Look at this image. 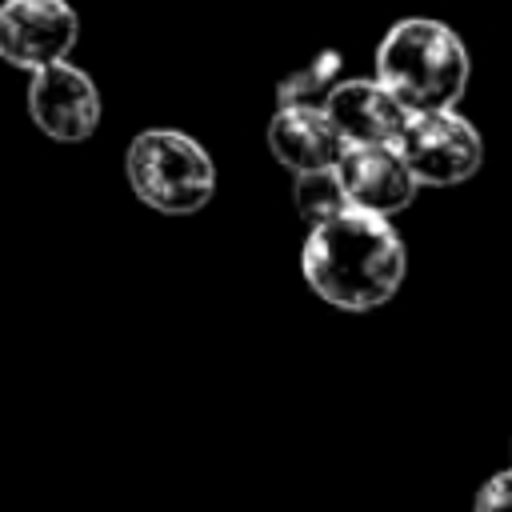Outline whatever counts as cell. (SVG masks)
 Instances as JSON below:
<instances>
[{"label": "cell", "instance_id": "cell-1", "mask_svg": "<svg viewBox=\"0 0 512 512\" xmlns=\"http://www.w3.org/2000/svg\"><path fill=\"white\" fill-rule=\"evenodd\" d=\"M300 272L324 304L340 312H372L400 292L408 252L388 216L348 208L308 228Z\"/></svg>", "mask_w": 512, "mask_h": 512}, {"label": "cell", "instance_id": "cell-2", "mask_svg": "<svg viewBox=\"0 0 512 512\" xmlns=\"http://www.w3.org/2000/svg\"><path fill=\"white\" fill-rule=\"evenodd\" d=\"M468 48L444 20H396L376 44V80H384L408 112L456 108L468 88Z\"/></svg>", "mask_w": 512, "mask_h": 512}, {"label": "cell", "instance_id": "cell-3", "mask_svg": "<svg viewBox=\"0 0 512 512\" xmlns=\"http://www.w3.org/2000/svg\"><path fill=\"white\" fill-rule=\"evenodd\" d=\"M128 188L156 212H200L216 192V164L200 140L180 128H144L124 152Z\"/></svg>", "mask_w": 512, "mask_h": 512}, {"label": "cell", "instance_id": "cell-4", "mask_svg": "<svg viewBox=\"0 0 512 512\" xmlns=\"http://www.w3.org/2000/svg\"><path fill=\"white\" fill-rule=\"evenodd\" d=\"M400 152L412 164L416 180L420 184H432V188L464 184L484 164L480 128H472V120L460 116L456 108H444V112H412V120H408V128L400 136Z\"/></svg>", "mask_w": 512, "mask_h": 512}, {"label": "cell", "instance_id": "cell-5", "mask_svg": "<svg viewBox=\"0 0 512 512\" xmlns=\"http://www.w3.org/2000/svg\"><path fill=\"white\" fill-rule=\"evenodd\" d=\"M80 20L68 0H4L0 4V56L20 72H40L68 60Z\"/></svg>", "mask_w": 512, "mask_h": 512}, {"label": "cell", "instance_id": "cell-6", "mask_svg": "<svg viewBox=\"0 0 512 512\" xmlns=\"http://www.w3.org/2000/svg\"><path fill=\"white\" fill-rule=\"evenodd\" d=\"M28 116L44 136L60 144H80L100 128V88L84 68L68 60L48 64L28 80Z\"/></svg>", "mask_w": 512, "mask_h": 512}, {"label": "cell", "instance_id": "cell-7", "mask_svg": "<svg viewBox=\"0 0 512 512\" xmlns=\"http://www.w3.org/2000/svg\"><path fill=\"white\" fill-rule=\"evenodd\" d=\"M340 180H344L352 208H364V212H376L388 220L396 212H404L420 192V180H416L412 164L404 160L400 144L348 148L340 160Z\"/></svg>", "mask_w": 512, "mask_h": 512}, {"label": "cell", "instance_id": "cell-8", "mask_svg": "<svg viewBox=\"0 0 512 512\" xmlns=\"http://www.w3.org/2000/svg\"><path fill=\"white\" fill-rule=\"evenodd\" d=\"M324 112L332 116V124L340 128V136L348 140V148L360 144H400L412 112L404 108V100L376 76L368 80H340L328 96H324Z\"/></svg>", "mask_w": 512, "mask_h": 512}, {"label": "cell", "instance_id": "cell-9", "mask_svg": "<svg viewBox=\"0 0 512 512\" xmlns=\"http://www.w3.org/2000/svg\"><path fill=\"white\" fill-rule=\"evenodd\" d=\"M268 148L296 176L316 168H340L348 140L340 136L324 104H280L268 120Z\"/></svg>", "mask_w": 512, "mask_h": 512}, {"label": "cell", "instance_id": "cell-10", "mask_svg": "<svg viewBox=\"0 0 512 512\" xmlns=\"http://www.w3.org/2000/svg\"><path fill=\"white\" fill-rule=\"evenodd\" d=\"M292 200L296 212L304 216V224H324L340 212H348V192L340 180V168H316V172H296L292 184Z\"/></svg>", "mask_w": 512, "mask_h": 512}, {"label": "cell", "instance_id": "cell-11", "mask_svg": "<svg viewBox=\"0 0 512 512\" xmlns=\"http://www.w3.org/2000/svg\"><path fill=\"white\" fill-rule=\"evenodd\" d=\"M472 512H512V464L492 472L480 484V492L472 500Z\"/></svg>", "mask_w": 512, "mask_h": 512}, {"label": "cell", "instance_id": "cell-12", "mask_svg": "<svg viewBox=\"0 0 512 512\" xmlns=\"http://www.w3.org/2000/svg\"><path fill=\"white\" fill-rule=\"evenodd\" d=\"M508 452H512V448H508Z\"/></svg>", "mask_w": 512, "mask_h": 512}]
</instances>
